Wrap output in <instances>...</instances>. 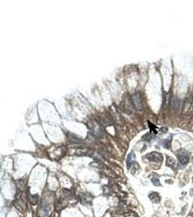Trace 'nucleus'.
Returning a JSON list of instances; mask_svg holds the SVG:
<instances>
[{
    "mask_svg": "<svg viewBox=\"0 0 193 217\" xmlns=\"http://www.w3.org/2000/svg\"><path fill=\"white\" fill-rule=\"evenodd\" d=\"M14 206L21 213L25 212L26 208V204L23 198V193L22 190H18L16 193L15 200L14 201Z\"/></svg>",
    "mask_w": 193,
    "mask_h": 217,
    "instance_id": "1",
    "label": "nucleus"
},
{
    "mask_svg": "<svg viewBox=\"0 0 193 217\" xmlns=\"http://www.w3.org/2000/svg\"><path fill=\"white\" fill-rule=\"evenodd\" d=\"M177 158L182 166L187 165L190 161V156H189L188 151L182 149H179V151L177 152Z\"/></svg>",
    "mask_w": 193,
    "mask_h": 217,
    "instance_id": "2",
    "label": "nucleus"
},
{
    "mask_svg": "<svg viewBox=\"0 0 193 217\" xmlns=\"http://www.w3.org/2000/svg\"><path fill=\"white\" fill-rule=\"evenodd\" d=\"M146 157L150 162L160 163L163 161L162 155L161 154L158 153V152H151V153H149L146 156Z\"/></svg>",
    "mask_w": 193,
    "mask_h": 217,
    "instance_id": "3",
    "label": "nucleus"
},
{
    "mask_svg": "<svg viewBox=\"0 0 193 217\" xmlns=\"http://www.w3.org/2000/svg\"><path fill=\"white\" fill-rule=\"evenodd\" d=\"M49 211V206L46 203H41L40 206L38 208V217H46L47 216L48 212Z\"/></svg>",
    "mask_w": 193,
    "mask_h": 217,
    "instance_id": "4",
    "label": "nucleus"
},
{
    "mask_svg": "<svg viewBox=\"0 0 193 217\" xmlns=\"http://www.w3.org/2000/svg\"><path fill=\"white\" fill-rule=\"evenodd\" d=\"M26 195H27V197H28L29 203H30L31 205L35 206V205H36L37 203H38V200H39L38 195H31V194L30 193V192L28 191V190H27Z\"/></svg>",
    "mask_w": 193,
    "mask_h": 217,
    "instance_id": "5",
    "label": "nucleus"
},
{
    "mask_svg": "<svg viewBox=\"0 0 193 217\" xmlns=\"http://www.w3.org/2000/svg\"><path fill=\"white\" fill-rule=\"evenodd\" d=\"M93 196L88 193H82L81 195H80V201H81L82 203H85V204L90 203L91 201L93 200Z\"/></svg>",
    "mask_w": 193,
    "mask_h": 217,
    "instance_id": "6",
    "label": "nucleus"
},
{
    "mask_svg": "<svg viewBox=\"0 0 193 217\" xmlns=\"http://www.w3.org/2000/svg\"><path fill=\"white\" fill-rule=\"evenodd\" d=\"M132 100H133V104L135 106V108L137 109H142L143 105H142V102H141L139 94H135L133 96H132Z\"/></svg>",
    "mask_w": 193,
    "mask_h": 217,
    "instance_id": "7",
    "label": "nucleus"
},
{
    "mask_svg": "<svg viewBox=\"0 0 193 217\" xmlns=\"http://www.w3.org/2000/svg\"><path fill=\"white\" fill-rule=\"evenodd\" d=\"M149 198L153 203H159L161 201V197H160L159 194L158 193H155V192H153V193H151L150 195H149Z\"/></svg>",
    "mask_w": 193,
    "mask_h": 217,
    "instance_id": "8",
    "label": "nucleus"
},
{
    "mask_svg": "<svg viewBox=\"0 0 193 217\" xmlns=\"http://www.w3.org/2000/svg\"><path fill=\"white\" fill-rule=\"evenodd\" d=\"M135 154L134 153H130L128 155L127 158V169L130 168V166L135 162Z\"/></svg>",
    "mask_w": 193,
    "mask_h": 217,
    "instance_id": "9",
    "label": "nucleus"
},
{
    "mask_svg": "<svg viewBox=\"0 0 193 217\" xmlns=\"http://www.w3.org/2000/svg\"><path fill=\"white\" fill-rule=\"evenodd\" d=\"M103 170H104L103 172H105V174L108 175L109 177H112V178H117V174H116V173L114 172V171H112L111 169H109L108 167H105Z\"/></svg>",
    "mask_w": 193,
    "mask_h": 217,
    "instance_id": "10",
    "label": "nucleus"
},
{
    "mask_svg": "<svg viewBox=\"0 0 193 217\" xmlns=\"http://www.w3.org/2000/svg\"><path fill=\"white\" fill-rule=\"evenodd\" d=\"M167 165L171 168H174L176 165V162L172 157H168L167 160Z\"/></svg>",
    "mask_w": 193,
    "mask_h": 217,
    "instance_id": "11",
    "label": "nucleus"
},
{
    "mask_svg": "<svg viewBox=\"0 0 193 217\" xmlns=\"http://www.w3.org/2000/svg\"><path fill=\"white\" fill-rule=\"evenodd\" d=\"M124 217H138V214L134 211H127L124 214Z\"/></svg>",
    "mask_w": 193,
    "mask_h": 217,
    "instance_id": "12",
    "label": "nucleus"
},
{
    "mask_svg": "<svg viewBox=\"0 0 193 217\" xmlns=\"http://www.w3.org/2000/svg\"><path fill=\"white\" fill-rule=\"evenodd\" d=\"M161 144H162L163 146L166 148V149H169L170 145H171V142H170L169 139H165L162 141V143Z\"/></svg>",
    "mask_w": 193,
    "mask_h": 217,
    "instance_id": "13",
    "label": "nucleus"
},
{
    "mask_svg": "<svg viewBox=\"0 0 193 217\" xmlns=\"http://www.w3.org/2000/svg\"><path fill=\"white\" fill-rule=\"evenodd\" d=\"M151 182L155 186H160L161 185V183H160L159 179H158V177H152L151 178Z\"/></svg>",
    "mask_w": 193,
    "mask_h": 217,
    "instance_id": "14",
    "label": "nucleus"
},
{
    "mask_svg": "<svg viewBox=\"0 0 193 217\" xmlns=\"http://www.w3.org/2000/svg\"><path fill=\"white\" fill-rule=\"evenodd\" d=\"M49 217H54V214H51Z\"/></svg>",
    "mask_w": 193,
    "mask_h": 217,
    "instance_id": "15",
    "label": "nucleus"
},
{
    "mask_svg": "<svg viewBox=\"0 0 193 217\" xmlns=\"http://www.w3.org/2000/svg\"><path fill=\"white\" fill-rule=\"evenodd\" d=\"M192 162H193V160H192Z\"/></svg>",
    "mask_w": 193,
    "mask_h": 217,
    "instance_id": "16",
    "label": "nucleus"
}]
</instances>
